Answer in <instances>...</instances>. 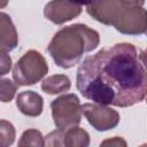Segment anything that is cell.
<instances>
[{"instance_id":"6da1fadb","label":"cell","mask_w":147,"mask_h":147,"mask_svg":"<svg viewBox=\"0 0 147 147\" xmlns=\"http://www.w3.org/2000/svg\"><path fill=\"white\" fill-rule=\"evenodd\" d=\"M139 49L118 42L85 57L77 70L76 86L93 103L131 107L147 96V68Z\"/></svg>"},{"instance_id":"7a4b0ae2","label":"cell","mask_w":147,"mask_h":147,"mask_svg":"<svg viewBox=\"0 0 147 147\" xmlns=\"http://www.w3.org/2000/svg\"><path fill=\"white\" fill-rule=\"evenodd\" d=\"M100 34L85 24L76 23L59 30L48 44L47 51L55 64L63 69L76 65L85 53L99 46Z\"/></svg>"},{"instance_id":"3957f363","label":"cell","mask_w":147,"mask_h":147,"mask_svg":"<svg viewBox=\"0 0 147 147\" xmlns=\"http://www.w3.org/2000/svg\"><path fill=\"white\" fill-rule=\"evenodd\" d=\"M48 72L45 57L34 49L24 53L13 68V79L18 86L34 85Z\"/></svg>"},{"instance_id":"277c9868","label":"cell","mask_w":147,"mask_h":147,"mask_svg":"<svg viewBox=\"0 0 147 147\" xmlns=\"http://www.w3.org/2000/svg\"><path fill=\"white\" fill-rule=\"evenodd\" d=\"M52 117L57 130L68 131L77 127L82 121V106L79 98L74 93L63 94L51 102Z\"/></svg>"},{"instance_id":"5b68a950","label":"cell","mask_w":147,"mask_h":147,"mask_svg":"<svg viewBox=\"0 0 147 147\" xmlns=\"http://www.w3.org/2000/svg\"><path fill=\"white\" fill-rule=\"evenodd\" d=\"M114 28L127 36L145 33L147 30V10L144 8V1L123 0V6Z\"/></svg>"},{"instance_id":"8992f818","label":"cell","mask_w":147,"mask_h":147,"mask_svg":"<svg viewBox=\"0 0 147 147\" xmlns=\"http://www.w3.org/2000/svg\"><path fill=\"white\" fill-rule=\"evenodd\" d=\"M82 111L90 125L100 132L113 130L119 123V114L108 106L84 103L82 106Z\"/></svg>"},{"instance_id":"52a82bcc","label":"cell","mask_w":147,"mask_h":147,"mask_svg":"<svg viewBox=\"0 0 147 147\" xmlns=\"http://www.w3.org/2000/svg\"><path fill=\"white\" fill-rule=\"evenodd\" d=\"M82 11L83 5L67 1H49L44 8L45 17L57 25L76 18Z\"/></svg>"},{"instance_id":"ba28073f","label":"cell","mask_w":147,"mask_h":147,"mask_svg":"<svg viewBox=\"0 0 147 147\" xmlns=\"http://www.w3.org/2000/svg\"><path fill=\"white\" fill-rule=\"evenodd\" d=\"M123 6V0H105L87 3L85 6L86 11L95 21L105 24L113 25L115 24L119 11Z\"/></svg>"},{"instance_id":"9c48e42d","label":"cell","mask_w":147,"mask_h":147,"mask_svg":"<svg viewBox=\"0 0 147 147\" xmlns=\"http://www.w3.org/2000/svg\"><path fill=\"white\" fill-rule=\"evenodd\" d=\"M16 106L18 110L29 117H37L42 113L44 99L40 94L33 91H23L16 98Z\"/></svg>"},{"instance_id":"30bf717a","label":"cell","mask_w":147,"mask_h":147,"mask_svg":"<svg viewBox=\"0 0 147 147\" xmlns=\"http://www.w3.org/2000/svg\"><path fill=\"white\" fill-rule=\"evenodd\" d=\"M18 44V34L9 15L0 13V52L8 53Z\"/></svg>"},{"instance_id":"8fae6325","label":"cell","mask_w":147,"mask_h":147,"mask_svg":"<svg viewBox=\"0 0 147 147\" xmlns=\"http://www.w3.org/2000/svg\"><path fill=\"white\" fill-rule=\"evenodd\" d=\"M71 87V80L67 75H52L41 83V90L47 94H59L68 92Z\"/></svg>"},{"instance_id":"7c38bea8","label":"cell","mask_w":147,"mask_h":147,"mask_svg":"<svg viewBox=\"0 0 147 147\" xmlns=\"http://www.w3.org/2000/svg\"><path fill=\"white\" fill-rule=\"evenodd\" d=\"M91 138L87 131L82 127H72L65 131L67 147H90Z\"/></svg>"},{"instance_id":"4fadbf2b","label":"cell","mask_w":147,"mask_h":147,"mask_svg":"<svg viewBox=\"0 0 147 147\" xmlns=\"http://www.w3.org/2000/svg\"><path fill=\"white\" fill-rule=\"evenodd\" d=\"M17 147H45V138L39 130L28 129L22 133Z\"/></svg>"},{"instance_id":"5bb4252c","label":"cell","mask_w":147,"mask_h":147,"mask_svg":"<svg viewBox=\"0 0 147 147\" xmlns=\"http://www.w3.org/2000/svg\"><path fill=\"white\" fill-rule=\"evenodd\" d=\"M0 137H1V147H9L14 144L16 138V131L14 125L6 121H0Z\"/></svg>"},{"instance_id":"9a60e30c","label":"cell","mask_w":147,"mask_h":147,"mask_svg":"<svg viewBox=\"0 0 147 147\" xmlns=\"http://www.w3.org/2000/svg\"><path fill=\"white\" fill-rule=\"evenodd\" d=\"M0 99L2 102H9L14 99L16 90H17V84H14L10 79L8 78H2L0 82Z\"/></svg>"},{"instance_id":"2e32d148","label":"cell","mask_w":147,"mask_h":147,"mask_svg":"<svg viewBox=\"0 0 147 147\" xmlns=\"http://www.w3.org/2000/svg\"><path fill=\"white\" fill-rule=\"evenodd\" d=\"M45 147H67L65 131L54 130L45 137Z\"/></svg>"},{"instance_id":"e0dca14e","label":"cell","mask_w":147,"mask_h":147,"mask_svg":"<svg viewBox=\"0 0 147 147\" xmlns=\"http://www.w3.org/2000/svg\"><path fill=\"white\" fill-rule=\"evenodd\" d=\"M99 147H127V144L122 137H111L105 139Z\"/></svg>"},{"instance_id":"ac0fdd59","label":"cell","mask_w":147,"mask_h":147,"mask_svg":"<svg viewBox=\"0 0 147 147\" xmlns=\"http://www.w3.org/2000/svg\"><path fill=\"white\" fill-rule=\"evenodd\" d=\"M1 53V52H0ZM11 69V59L8 53H1V65H0V75H6Z\"/></svg>"},{"instance_id":"d6986e66","label":"cell","mask_w":147,"mask_h":147,"mask_svg":"<svg viewBox=\"0 0 147 147\" xmlns=\"http://www.w3.org/2000/svg\"><path fill=\"white\" fill-rule=\"evenodd\" d=\"M140 56H141V60H142L145 67L147 68V48H146L145 51H141V52H140Z\"/></svg>"},{"instance_id":"ffe728a7","label":"cell","mask_w":147,"mask_h":147,"mask_svg":"<svg viewBox=\"0 0 147 147\" xmlns=\"http://www.w3.org/2000/svg\"><path fill=\"white\" fill-rule=\"evenodd\" d=\"M139 147H147V144H142V145H140Z\"/></svg>"},{"instance_id":"44dd1931","label":"cell","mask_w":147,"mask_h":147,"mask_svg":"<svg viewBox=\"0 0 147 147\" xmlns=\"http://www.w3.org/2000/svg\"><path fill=\"white\" fill-rule=\"evenodd\" d=\"M145 34H146V36H147V30H146V32H145Z\"/></svg>"},{"instance_id":"7402d4cb","label":"cell","mask_w":147,"mask_h":147,"mask_svg":"<svg viewBox=\"0 0 147 147\" xmlns=\"http://www.w3.org/2000/svg\"><path fill=\"white\" fill-rule=\"evenodd\" d=\"M146 103H147V96H146Z\"/></svg>"}]
</instances>
